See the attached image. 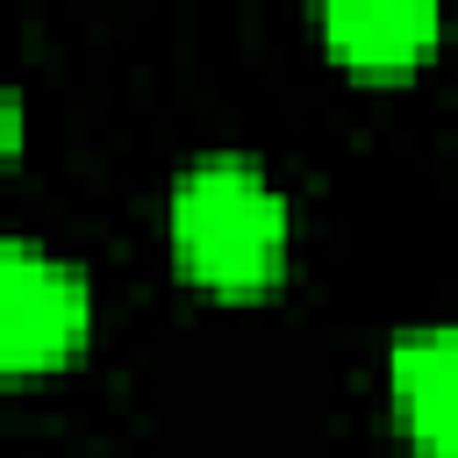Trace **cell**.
<instances>
[{"instance_id": "1", "label": "cell", "mask_w": 458, "mask_h": 458, "mask_svg": "<svg viewBox=\"0 0 458 458\" xmlns=\"http://www.w3.org/2000/svg\"><path fill=\"white\" fill-rule=\"evenodd\" d=\"M172 250L208 293H258L286 265V200L250 157H200L172 193Z\"/></svg>"}, {"instance_id": "2", "label": "cell", "mask_w": 458, "mask_h": 458, "mask_svg": "<svg viewBox=\"0 0 458 458\" xmlns=\"http://www.w3.org/2000/svg\"><path fill=\"white\" fill-rule=\"evenodd\" d=\"M86 329H93V293L79 265L21 236H0V379L57 372L64 358H79Z\"/></svg>"}, {"instance_id": "3", "label": "cell", "mask_w": 458, "mask_h": 458, "mask_svg": "<svg viewBox=\"0 0 458 458\" xmlns=\"http://www.w3.org/2000/svg\"><path fill=\"white\" fill-rule=\"evenodd\" d=\"M394 408L429 458H458V322H429L394 344Z\"/></svg>"}, {"instance_id": "4", "label": "cell", "mask_w": 458, "mask_h": 458, "mask_svg": "<svg viewBox=\"0 0 458 458\" xmlns=\"http://www.w3.org/2000/svg\"><path fill=\"white\" fill-rule=\"evenodd\" d=\"M322 7V36L344 64L358 72H408L429 57L444 7L437 0H315Z\"/></svg>"}, {"instance_id": "5", "label": "cell", "mask_w": 458, "mask_h": 458, "mask_svg": "<svg viewBox=\"0 0 458 458\" xmlns=\"http://www.w3.org/2000/svg\"><path fill=\"white\" fill-rule=\"evenodd\" d=\"M14 143H21V107L0 93V150H14Z\"/></svg>"}]
</instances>
